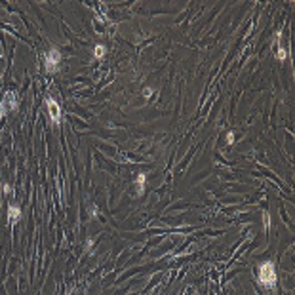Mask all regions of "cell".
<instances>
[{
	"mask_svg": "<svg viewBox=\"0 0 295 295\" xmlns=\"http://www.w3.org/2000/svg\"><path fill=\"white\" fill-rule=\"evenodd\" d=\"M263 219H265V227H269V223H270V219H269V213H263Z\"/></svg>",
	"mask_w": 295,
	"mask_h": 295,
	"instance_id": "cell-12",
	"label": "cell"
},
{
	"mask_svg": "<svg viewBox=\"0 0 295 295\" xmlns=\"http://www.w3.org/2000/svg\"><path fill=\"white\" fill-rule=\"evenodd\" d=\"M91 246H93V240H91V238H90V240H88V242H86V248H91Z\"/></svg>",
	"mask_w": 295,
	"mask_h": 295,
	"instance_id": "cell-15",
	"label": "cell"
},
{
	"mask_svg": "<svg viewBox=\"0 0 295 295\" xmlns=\"http://www.w3.org/2000/svg\"><path fill=\"white\" fill-rule=\"evenodd\" d=\"M46 107L50 109V118H52V124L57 126L61 122V109H59V105H57L52 97H46Z\"/></svg>",
	"mask_w": 295,
	"mask_h": 295,
	"instance_id": "cell-3",
	"label": "cell"
},
{
	"mask_svg": "<svg viewBox=\"0 0 295 295\" xmlns=\"http://www.w3.org/2000/svg\"><path fill=\"white\" fill-rule=\"evenodd\" d=\"M2 189H4V192H6V194H8V192H12V189H10V185H4V187H2Z\"/></svg>",
	"mask_w": 295,
	"mask_h": 295,
	"instance_id": "cell-14",
	"label": "cell"
},
{
	"mask_svg": "<svg viewBox=\"0 0 295 295\" xmlns=\"http://www.w3.org/2000/svg\"><path fill=\"white\" fill-rule=\"evenodd\" d=\"M227 143H228V145H232V143H234V132H228L227 133Z\"/></svg>",
	"mask_w": 295,
	"mask_h": 295,
	"instance_id": "cell-10",
	"label": "cell"
},
{
	"mask_svg": "<svg viewBox=\"0 0 295 295\" xmlns=\"http://www.w3.org/2000/svg\"><path fill=\"white\" fill-rule=\"evenodd\" d=\"M6 114H8V107H6V103H4V101H0V120H2Z\"/></svg>",
	"mask_w": 295,
	"mask_h": 295,
	"instance_id": "cell-9",
	"label": "cell"
},
{
	"mask_svg": "<svg viewBox=\"0 0 295 295\" xmlns=\"http://www.w3.org/2000/svg\"><path fill=\"white\" fill-rule=\"evenodd\" d=\"M257 274H259V282L265 287H274L276 286V270H274V265L270 261H265V263L259 265Z\"/></svg>",
	"mask_w": 295,
	"mask_h": 295,
	"instance_id": "cell-1",
	"label": "cell"
},
{
	"mask_svg": "<svg viewBox=\"0 0 295 295\" xmlns=\"http://www.w3.org/2000/svg\"><path fill=\"white\" fill-rule=\"evenodd\" d=\"M105 52H107L105 46H103V44H97L95 48H93V57H95V59H103V57H105Z\"/></svg>",
	"mask_w": 295,
	"mask_h": 295,
	"instance_id": "cell-7",
	"label": "cell"
},
{
	"mask_svg": "<svg viewBox=\"0 0 295 295\" xmlns=\"http://www.w3.org/2000/svg\"><path fill=\"white\" fill-rule=\"evenodd\" d=\"M59 65H61V52H59V50L52 48L50 52H46V55H44V67H46V73H55Z\"/></svg>",
	"mask_w": 295,
	"mask_h": 295,
	"instance_id": "cell-2",
	"label": "cell"
},
{
	"mask_svg": "<svg viewBox=\"0 0 295 295\" xmlns=\"http://www.w3.org/2000/svg\"><path fill=\"white\" fill-rule=\"evenodd\" d=\"M286 57H287L286 50H284V48H278V52H276V59H278V61H284Z\"/></svg>",
	"mask_w": 295,
	"mask_h": 295,
	"instance_id": "cell-8",
	"label": "cell"
},
{
	"mask_svg": "<svg viewBox=\"0 0 295 295\" xmlns=\"http://www.w3.org/2000/svg\"><path fill=\"white\" fill-rule=\"evenodd\" d=\"M2 101L6 103V107H8V111H17V99H15V95H13V91H8L6 93V97L2 99Z\"/></svg>",
	"mask_w": 295,
	"mask_h": 295,
	"instance_id": "cell-4",
	"label": "cell"
},
{
	"mask_svg": "<svg viewBox=\"0 0 295 295\" xmlns=\"http://www.w3.org/2000/svg\"><path fill=\"white\" fill-rule=\"evenodd\" d=\"M145 181H147V173H137V179H135L137 196H143V192H145Z\"/></svg>",
	"mask_w": 295,
	"mask_h": 295,
	"instance_id": "cell-5",
	"label": "cell"
},
{
	"mask_svg": "<svg viewBox=\"0 0 295 295\" xmlns=\"http://www.w3.org/2000/svg\"><path fill=\"white\" fill-rule=\"evenodd\" d=\"M8 219H10L12 225L21 219V210H19L17 206H10V208H8Z\"/></svg>",
	"mask_w": 295,
	"mask_h": 295,
	"instance_id": "cell-6",
	"label": "cell"
},
{
	"mask_svg": "<svg viewBox=\"0 0 295 295\" xmlns=\"http://www.w3.org/2000/svg\"><path fill=\"white\" fill-rule=\"evenodd\" d=\"M150 93H153V90H150V88H145V90H143V95H145V97H149Z\"/></svg>",
	"mask_w": 295,
	"mask_h": 295,
	"instance_id": "cell-13",
	"label": "cell"
},
{
	"mask_svg": "<svg viewBox=\"0 0 295 295\" xmlns=\"http://www.w3.org/2000/svg\"><path fill=\"white\" fill-rule=\"evenodd\" d=\"M90 215H91V217H97V208H95V206L90 208Z\"/></svg>",
	"mask_w": 295,
	"mask_h": 295,
	"instance_id": "cell-11",
	"label": "cell"
}]
</instances>
